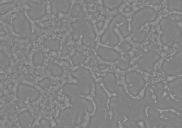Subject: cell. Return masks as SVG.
Here are the masks:
<instances>
[{
	"instance_id": "obj_1",
	"label": "cell",
	"mask_w": 182,
	"mask_h": 128,
	"mask_svg": "<svg viewBox=\"0 0 182 128\" xmlns=\"http://www.w3.org/2000/svg\"><path fill=\"white\" fill-rule=\"evenodd\" d=\"M157 13L150 7H145L140 10L133 15L132 20V27L133 32H137L140 27L147 22H153L157 18Z\"/></svg>"
},
{
	"instance_id": "obj_2",
	"label": "cell",
	"mask_w": 182,
	"mask_h": 128,
	"mask_svg": "<svg viewBox=\"0 0 182 128\" xmlns=\"http://www.w3.org/2000/svg\"><path fill=\"white\" fill-rule=\"evenodd\" d=\"M70 7L69 0H53L52 3V9L54 13H57L59 11L68 12Z\"/></svg>"
},
{
	"instance_id": "obj_3",
	"label": "cell",
	"mask_w": 182,
	"mask_h": 128,
	"mask_svg": "<svg viewBox=\"0 0 182 128\" xmlns=\"http://www.w3.org/2000/svg\"><path fill=\"white\" fill-rule=\"evenodd\" d=\"M124 0H103L105 7L111 10L116 9L121 5Z\"/></svg>"
},
{
	"instance_id": "obj_4",
	"label": "cell",
	"mask_w": 182,
	"mask_h": 128,
	"mask_svg": "<svg viewBox=\"0 0 182 128\" xmlns=\"http://www.w3.org/2000/svg\"><path fill=\"white\" fill-rule=\"evenodd\" d=\"M167 3L169 11L182 10V0H167Z\"/></svg>"
},
{
	"instance_id": "obj_5",
	"label": "cell",
	"mask_w": 182,
	"mask_h": 128,
	"mask_svg": "<svg viewBox=\"0 0 182 128\" xmlns=\"http://www.w3.org/2000/svg\"><path fill=\"white\" fill-rule=\"evenodd\" d=\"M33 118L28 112H24L19 115V121L20 124L27 126L33 121Z\"/></svg>"
},
{
	"instance_id": "obj_6",
	"label": "cell",
	"mask_w": 182,
	"mask_h": 128,
	"mask_svg": "<svg viewBox=\"0 0 182 128\" xmlns=\"http://www.w3.org/2000/svg\"><path fill=\"white\" fill-rule=\"evenodd\" d=\"M71 14L74 17H83L85 15L82 7L79 4H76L74 5Z\"/></svg>"
},
{
	"instance_id": "obj_7",
	"label": "cell",
	"mask_w": 182,
	"mask_h": 128,
	"mask_svg": "<svg viewBox=\"0 0 182 128\" xmlns=\"http://www.w3.org/2000/svg\"><path fill=\"white\" fill-rule=\"evenodd\" d=\"M45 58V54L42 52H37L34 55V60L37 64H41L42 63Z\"/></svg>"
},
{
	"instance_id": "obj_8",
	"label": "cell",
	"mask_w": 182,
	"mask_h": 128,
	"mask_svg": "<svg viewBox=\"0 0 182 128\" xmlns=\"http://www.w3.org/2000/svg\"><path fill=\"white\" fill-rule=\"evenodd\" d=\"M7 62L8 60L5 55H3L2 53H0V67H3L5 66V65H7L8 64Z\"/></svg>"
},
{
	"instance_id": "obj_9",
	"label": "cell",
	"mask_w": 182,
	"mask_h": 128,
	"mask_svg": "<svg viewBox=\"0 0 182 128\" xmlns=\"http://www.w3.org/2000/svg\"><path fill=\"white\" fill-rule=\"evenodd\" d=\"M39 84H40V86H41L42 88H47V87H49L50 86V81L48 79H44V80H43L41 82H40Z\"/></svg>"
},
{
	"instance_id": "obj_10",
	"label": "cell",
	"mask_w": 182,
	"mask_h": 128,
	"mask_svg": "<svg viewBox=\"0 0 182 128\" xmlns=\"http://www.w3.org/2000/svg\"><path fill=\"white\" fill-rule=\"evenodd\" d=\"M161 3V0H151L150 2V4L151 5H160Z\"/></svg>"
},
{
	"instance_id": "obj_11",
	"label": "cell",
	"mask_w": 182,
	"mask_h": 128,
	"mask_svg": "<svg viewBox=\"0 0 182 128\" xmlns=\"http://www.w3.org/2000/svg\"><path fill=\"white\" fill-rule=\"evenodd\" d=\"M104 22L103 21H99L96 24V25L98 29H101L104 26Z\"/></svg>"
},
{
	"instance_id": "obj_12",
	"label": "cell",
	"mask_w": 182,
	"mask_h": 128,
	"mask_svg": "<svg viewBox=\"0 0 182 128\" xmlns=\"http://www.w3.org/2000/svg\"><path fill=\"white\" fill-rule=\"evenodd\" d=\"M171 15H172L174 18H175L176 20L180 21V20H181V16H180V15H177V14H172Z\"/></svg>"
},
{
	"instance_id": "obj_13",
	"label": "cell",
	"mask_w": 182,
	"mask_h": 128,
	"mask_svg": "<svg viewBox=\"0 0 182 128\" xmlns=\"http://www.w3.org/2000/svg\"><path fill=\"white\" fill-rule=\"evenodd\" d=\"M131 11V8L130 7H126L123 10L124 13H128Z\"/></svg>"
},
{
	"instance_id": "obj_14",
	"label": "cell",
	"mask_w": 182,
	"mask_h": 128,
	"mask_svg": "<svg viewBox=\"0 0 182 128\" xmlns=\"http://www.w3.org/2000/svg\"><path fill=\"white\" fill-rule=\"evenodd\" d=\"M85 2L87 3H92L94 2L96 0H84Z\"/></svg>"
},
{
	"instance_id": "obj_15",
	"label": "cell",
	"mask_w": 182,
	"mask_h": 128,
	"mask_svg": "<svg viewBox=\"0 0 182 128\" xmlns=\"http://www.w3.org/2000/svg\"><path fill=\"white\" fill-rule=\"evenodd\" d=\"M99 15V12H93V15L94 17H97L98 15Z\"/></svg>"
},
{
	"instance_id": "obj_16",
	"label": "cell",
	"mask_w": 182,
	"mask_h": 128,
	"mask_svg": "<svg viewBox=\"0 0 182 128\" xmlns=\"http://www.w3.org/2000/svg\"><path fill=\"white\" fill-rule=\"evenodd\" d=\"M143 0H138V2H142Z\"/></svg>"
},
{
	"instance_id": "obj_17",
	"label": "cell",
	"mask_w": 182,
	"mask_h": 128,
	"mask_svg": "<svg viewBox=\"0 0 182 128\" xmlns=\"http://www.w3.org/2000/svg\"><path fill=\"white\" fill-rule=\"evenodd\" d=\"M1 77H3V76H1V75H0V79H1Z\"/></svg>"
}]
</instances>
